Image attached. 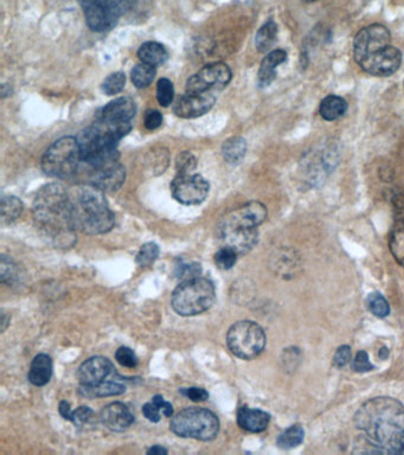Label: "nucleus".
<instances>
[{
    "mask_svg": "<svg viewBox=\"0 0 404 455\" xmlns=\"http://www.w3.org/2000/svg\"><path fill=\"white\" fill-rule=\"evenodd\" d=\"M357 428L379 453L404 451V404L393 397L367 401L355 415Z\"/></svg>",
    "mask_w": 404,
    "mask_h": 455,
    "instance_id": "nucleus-1",
    "label": "nucleus"
},
{
    "mask_svg": "<svg viewBox=\"0 0 404 455\" xmlns=\"http://www.w3.org/2000/svg\"><path fill=\"white\" fill-rule=\"evenodd\" d=\"M32 215L38 230L52 245L71 248L76 243L68 190L59 183L43 186L34 200Z\"/></svg>",
    "mask_w": 404,
    "mask_h": 455,
    "instance_id": "nucleus-2",
    "label": "nucleus"
},
{
    "mask_svg": "<svg viewBox=\"0 0 404 455\" xmlns=\"http://www.w3.org/2000/svg\"><path fill=\"white\" fill-rule=\"evenodd\" d=\"M68 195L75 229L87 235H100L113 229L114 212L111 210L102 190L85 184L71 188L68 190Z\"/></svg>",
    "mask_w": 404,
    "mask_h": 455,
    "instance_id": "nucleus-3",
    "label": "nucleus"
},
{
    "mask_svg": "<svg viewBox=\"0 0 404 455\" xmlns=\"http://www.w3.org/2000/svg\"><path fill=\"white\" fill-rule=\"evenodd\" d=\"M78 392L87 399L119 396L126 392L128 380L115 369L114 364L102 356L88 358L78 370Z\"/></svg>",
    "mask_w": 404,
    "mask_h": 455,
    "instance_id": "nucleus-4",
    "label": "nucleus"
},
{
    "mask_svg": "<svg viewBox=\"0 0 404 455\" xmlns=\"http://www.w3.org/2000/svg\"><path fill=\"white\" fill-rule=\"evenodd\" d=\"M216 289L212 280L202 277L180 282L173 291L171 305L182 317H193L208 311L215 303Z\"/></svg>",
    "mask_w": 404,
    "mask_h": 455,
    "instance_id": "nucleus-5",
    "label": "nucleus"
},
{
    "mask_svg": "<svg viewBox=\"0 0 404 455\" xmlns=\"http://www.w3.org/2000/svg\"><path fill=\"white\" fill-rule=\"evenodd\" d=\"M170 428L180 437L212 441L219 435V420L209 409L190 407L172 418Z\"/></svg>",
    "mask_w": 404,
    "mask_h": 455,
    "instance_id": "nucleus-6",
    "label": "nucleus"
},
{
    "mask_svg": "<svg viewBox=\"0 0 404 455\" xmlns=\"http://www.w3.org/2000/svg\"><path fill=\"white\" fill-rule=\"evenodd\" d=\"M82 162L78 138L64 137L55 141L42 158V169L49 177L66 179L76 174Z\"/></svg>",
    "mask_w": 404,
    "mask_h": 455,
    "instance_id": "nucleus-7",
    "label": "nucleus"
},
{
    "mask_svg": "<svg viewBox=\"0 0 404 455\" xmlns=\"http://www.w3.org/2000/svg\"><path fill=\"white\" fill-rule=\"evenodd\" d=\"M267 343L264 329L250 320L235 322L226 333V346L238 358L250 360L261 355Z\"/></svg>",
    "mask_w": 404,
    "mask_h": 455,
    "instance_id": "nucleus-8",
    "label": "nucleus"
},
{
    "mask_svg": "<svg viewBox=\"0 0 404 455\" xmlns=\"http://www.w3.org/2000/svg\"><path fill=\"white\" fill-rule=\"evenodd\" d=\"M80 4L90 29L104 32L113 29L120 17L137 4V0H80Z\"/></svg>",
    "mask_w": 404,
    "mask_h": 455,
    "instance_id": "nucleus-9",
    "label": "nucleus"
},
{
    "mask_svg": "<svg viewBox=\"0 0 404 455\" xmlns=\"http://www.w3.org/2000/svg\"><path fill=\"white\" fill-rule=\"evenodd\" d=\"M233 78L230 68L224 63H212L202 68L186 82L188 93H215L226 88Z\"/></svg>",
    "mask_w": 404,
    "mask_h": 455,
    "instance_id": "nucleus-10",
    "label": "nucleus"
},
{
    "mask_svg": "<svg viewBox=\"0 0 404 455\" xmlns=\"http://www.w3.org/2000/svg\"><path fill=\"white\" fill-rule=\"evenodd\" d=\"M210 184L204 177L197 174H178L171 183V193L179 203L198 205L209 195Z\"/></svg>",
    "mask_w": 404,
    "mask_h": 455,
    "instance_id": "nucleus-11",
    "label": "nucleus"
},
{
    "mask_svg": "<svg viewBox=\"0 0 404 455\" xmlns=\"http://www.w3.org/2000/svg\"><path fill=\"white\" fill-rule=\"evenodd\" d=\"M391 35L386 26L372 24L360 30L353 41V57L357 64L372 55L374 52L390 45Z\"/></svg>",
    "mask_w": 404,
    "mask_h": 455,
    "instance_id": "nucleus-12",
    "label": "nucleus"
},
{
    "mask_svg": "<svg viewBox=\"0 0 404 455\" xmlns=\"http://www.w3.org/2000/svg\"><path fill=\"white\" fill-rule=\"evenodd\" d=\"M266 219H267V207L259 202L252 200L223 216L217 228L255 229L261 226Z\"/></svg>",
    "mask_w": 404,
    "mask_h": 455,
    "instance_id": "nucleus-13",
    "label": "nucleus"
},
{
    "mask_svg": "<svg viewBox=\"0 0 404 455\" xmlns=\"http://www.w3.org/2000/svg\"><path fill=\"white\" fill-rule=\"evenodd\" d=\"M402 52L400 49L390 44L379 51L374 52L360 62V66L367 74L377 78H388L395 74L402 64Z\"/></svg>",
    "mask_w": 404,
    "mask_h": 455,
    "instance_id": "nucleus-14",
    "label": "nucleus"
},
{
    "mask_svg": "<svg viewBox=\"0 0 404 455\" xmlns=\"http://www.w3.org/2000/svg\"><path fill=\"white\" fill-rule=\"evenodd\" d=\"M126 179V170L119 160L104 164L100 166L92 167L90 184L97 186L104 193H115L123 186Z\"/></svg>",
    "mask_w": 404,
    "mask_h": 455,
    "instance_id": "nucleus-15",
    "label": "nucleus"
},
{
    "mask_svg": "<svg viewBox=\"0 0 404 455\" xmlns=\"http://www.w3.org/2000/svg\"><path fill=\"white\" fill-rule=\"evenodd\" d=\"M217 236L223 247L231 248L238 256L245 255L255 247L259 241V231L245 228H217Z\"/></svg>",
    "mask_w": 404,
    "mask_h": 455,
    "instance_id": "nucleus-16",
    "label": "nucleus"
},
{
    "mask_svg": "<svg viewBox=\"0 0 404 455\" xmlns=\"http://www.w3.org/2000/svg\"><path fill=\"white\" fill-rule=\"evenodd\" d=\"M216 102L215 93H188L176 102V115L179 118L195 119L207 114Z\"/></svg>",
    "mask_w": 404,
    "mask_h": 455,
    "instance_id": "nucleus-17",
    "label": "nucleus"
},
{
    "mask_svg": "<svg viewBox=\"0 0 404 455\" xmlns=\"http://www.w3.org/2000/svg\"><path fill=\"white\" fill-rule=\"evenodd\" d=\"M100 420L104 427L116 433H123L134 423V415L123 402H113L101 411Z\"/></svg>",
    "mask_w": 404,
    "mask_h": 455,
    "instance_id": "nucleus-18",
    "label": "nucleus"
},
{
    "mask_svg": "<svg viewBox=\"0 0 404 455\" xmlns=\"http://www.w3.org/2000/svg\"><path fill=\"white\" fill-rule=\"evenodd\" d=\"M137 113V104L128 97H118L102 108L99 119L116 123H130Z\"/></svg>",
    "mask_w": 404,
    "mask_h": 455,
    "instance_id": "nucleus-19",
    "label": "nucleus"
},
{
    "mask_svg": "<svg viewBox=\"0 0 404 455\" xmlns=\"http://www.w3.org/2000/svg\"><path fill=\"white\" fill-rule=\"evenodd\" d=\"M271 415L261 409L241 407L238 411V425L249 433H261L267 430Z\"/></svg>",
    "mask_w": 404,
    "mask_h": 455,
    "instance_id": "nucleus-20",
    "label": "nucleus"
},
{
    "mask_svg": "<svg viewBox=\"0 0 404 455\" xmlns=\"http://www.w3.org/2000/svg\"><path fill=\"white\" fill-rule=\"evenodd\" d=\"M287 59V52L282 49H276L273 51L269 52L261 62L259 71V85L261 88H266L268 85H271L276 78V69L278 66L285 63Z\"/></svg>",
    "mask_w": 404,
    "mask_h": 455,
    "instance_id": "nucleus-21",
    "label": "nucleus"
},
{
    "mask_svg": "<svg viewBox=\"0 0 404 455\" xmlns=\"http://www.w3.org/2000/svg\"><path fill=\"white\" fill-rule=\"evenodd\" d=\"M52 376V359L50 356L39 353L31 362L29 381L36 387L48 384Z\"/></svg>",
    "mask_w": 404,
    "mask_h": 455,
    "instance_id": "nucleus-22",
    "label": "nucleus"
},
{
    "mask_svg": "<svg viewBox=\"0 0 404 455\" xmlns=\"http://www.w3.org/2000/svg\"><path fill=\"white\" fill-rule=\"evenodd\" d=\"M348 111V102L344 97L339 95H327L324 97L319 106V114L326 121H336L341 116H344Z\"/></svg>",
    "mask_w": 404,
    "mask_h": 455,
    "instance_id": "nucleus-23",
    "label": "nucleus"
},
{
    "mask_svg": "<svg viewBox=\"0 0 404 455\" xmlns=\"http://www.w3.org/2000/svg\"><path fill=\"white\" fill-rule=\"evenodd\" d=\"M137 57L142 63L158 67L166 62L169 54L166 49L164 48V45L157 42H146L137 50Z\"/></svg>",
    "mask_w": 404,
    "mask_h": 455,
    "instance_id": "nucleus-24",
    "label": "nucleus"
},
{
    "mask_svg": "<svg viewBox=\"0 0 404 455\" xmlns=\"http://www.w3.org/2000/svg\"><path fill=\"white\" fill-rule=\"evenodd\" d=\"M142 414L149 422L157 423L161 420V418H172L173 407L170 402L164 400L163 396L156 395L142 407Z\"/></svg>",
    "mask_w": 404,
    "mask_h": 455,
    "instance_id": "nucleus-25",
    "label": "nucleus"
},
{
    "mask_svg": "<svg viewBox=\"0 0 404 455\" xmlns=\"http://www.w3.org/2000/svg\"><path fill=\"white\" fill-rule=\"evenodd\" d=\"M247 141L241 137H233L223 144L224 159L230 164H238L247 154Z\"/></svg>",
    "mask_w": 404,
    "mask_h": 455,
    "instance_id": "nucleus-26",
    "label": "nucleus"
},
{
    "mask_svg": "<svg viewBox=\"0 0 404 455\" xmlns=\"http://www.w3.org/2000/svg\"><path fill=\"white\" fill-rule=\"evenodd\" d=\"M278 37V25L273 19H269L259 28L255 37V45L257 51L267 52L275 44Z\"/></svg>",
    "mask_w": 404,
    "mask_h": 455,
    "instance_id": "nucleus-27",
    "label": "nucleus"
},
{
    "mask_svg": "<svg viewBox=\"0 0 404 455\" xmlns=\"http://www.w3.org/2000/svg\"><path fill=\"white\" fill-rule=\"evenodd\" d=\"M390 250L397 262L404 268V214L400 219H397L390 235Z\"/></svg>",
    "mask_w": 404,
    "mask_h": 455,
    "instance_id": "nucleus-28",
    "label": "nucleus"
},
{
    "mask_svg": "<svg viewBox=\"0 0 404 455\" xmlns=\"http://www.w3.org/2000/svg\"><path fill=\"white\" fill-rule=\"evenodd\" d=\"M305 439V430L300 425H294L283 430L278 437L276 444L282 449H292L302 444Z\"/></svg>",
    "mask_w": 404,
    "mask_h": 455,
    "instance_id": "nucleus-29",
    "label": "nucleus"
},
{
    "mask_svg": "<svg viewBox=\"0 0 404 455\" xmlns=\"http://www.w3.org/2000/svg\"><path fill=\"white\" fill-rule=\"evenodd\" d=\"M23 212L22 200L15 196H5L1 200V222L11 224L20 217Z\"/></svg>",
    "mask_w": 404,
    "mask_h": 455,
    "instance_id": "nucleus-30",
    "label": "nucleus"
},
{
    "mask_svg": "<svg viewBox=\"0 0 404 455\" xmlns=\"http://www.w3.org/2000/svg\"><path fill=\"white\" fill-rule=\"evenodd\" d=\"M0 281L8 286L18 285L20 282V269L10 256L1 255Z\"/></svg>",
    "mask_w": 404,
    "mask_h": 455,
    "instance_id": "nucleus-31",
    "label": "nucleus"
},
{
    "mask_svg": "<svg viewBox=\"0 0 404 455\" xmlns=\"http://www.w3.org/2000/svg\"><path fill=\"white\" fill-rule=\"evenodd\" d=\"M154 76H156V67L142 63V62L135 66L130 73V78H132L133 85L139 89L149 87L154 80Z\"/></svg>",
    "mask_w": 404,
    "mask_h": 455,
    "instance_id": "nucleus-32",
    "label": "nucleus"
},
{
    "mask_svg": "<svg viewBox=\"0 0 404 455\" xmlns=\"http://www.w3.org/2000/svg\"><path fill=\"white\" fill-rule=\"evenodd\" d=\"M367 310L377 318H386L390 315V305L381 293H370L365 300Z\"/></svg>",
    "mask_w": 404,
    "mask_h": 455,
    "instance_id": "nucleus-33",
    "label": "nucleus"
},
{
    "mask_svg": "<svg viewBox=\"0 0 404 455\" xmlns=\"http://www.w3.org/2000/svg\"><path fill=\"white\" fill-rule=\"evenodd\" d=\"M175 99L173 83L169 78H160L157 85V100L160 106L169 107Z\"/></svg>",
    "mask_w": 404,
    "mask_h": 455,
    "instance_id": "nucleus-34",
    "label": "nucleus"
},
{
    "mask_svg": "<svg viewBox=\"0 0 404 455\" xmlns=\"http://www.w3.org/2000/svg\"><path fill=\"white\" fill-rule=\"evenodd\" d=\"M159 253L160 249L158 245L153 243V242H149V243L141 245V248L137 252L135 261L140 267L151 266L158 259Z\"/></svg>",
    "mask_w": 404,
    "mask_h": 455,
    "instance_id": "nucleus-35",
    "label": "nucleus"
},
{
    "mask_svg": "<svg viewBox=\"0 0 404 455\" xmlns=\"http://www.w3.org/2000/svg\"><path fill=\"white\" fill-rule=\"evenodd\" d=\"M126 85V76L123 73H114L108 76L102 83V90L107 95L119 94Z\"/></svg>",
    "mask_w": 404,
    "mask_h": 455,
    "instance_id": "nucleus-36",
    "label": "nucleus"
},
{
    "mask_svg": "<svg viewBox=\"0 0 404 455\" xmlns=\"http://www.w3.org/2000/svg\"><path fill=\"white\" fill-rule=\"evenodd\" d=\"M238 259V253L228 247H222L215 254V263L221 269L228 270L233 268Z\"/></svg>",
    "mask_w": 404,
    "mask_h": 455,
    "instance_id": "nucleus-37",
    "label": "nucleus"
},
{
    "mask_svg": "<svg viewBox=\"0 0 404 455\" xmlns=\"http://www.w3.org/2000/svg\"><path fill=\"white\" fill-rule=\"evenodd\" d=\"M200 273H202V267H200V263H186L180 261L176 266L175 274L180 281H185V280L200 277Z\"/></svg>",
    "mask_w": 404,
    "mask_h": 455,
    "instance_id": "nucleus-38",
    "label": "nucleus"
},
{
    "mask_svg": "<svg viewBox=\"0 0 404 455\" xmlns=\"http://www.w3.org/2000/svg\"><path fill=\"white\" fill-rule=\"evenodd\" d=\"M94 416H95V414H94L92 408L87 407V406H81L78 409L71 411V414L68 421L73 422L75 426L81 428V427H85V425H88L93 420Z\"/></svg>",
    "mask_w": 404,
    "mask_h": 455,
    "instance_id": "nucleus-39",
    "label": "nucleus"
},
{
    "mask_svg": "<svg viewBox=\"0 0 404 455\" xmlns=\"http://www.w3.org/2000/svg\"><path fill=\"white\" fill-rule=\"evenodd\" d=\"M115 359L118 360L121 367L128 368V369L137 368V363H139L135 352L127 346H121L118 348V351L115 352Z\"/></svg>",
    "mask_w": 404,
    "mask_h": 455,
    "instance_id": "nucleus-40",
    "label": "nucleus"
},
{
    "mask_svg": "<svg viewBox=\"0 0 404 455\" xmlns=\"http://www.w3.org/2000/svg\"><path fill=\"white\" fill-rule=\"evenodd\" d=\"M196 158L192 153L182 152L176 159V169L178 174H192L196 169Z\"/></svg>",
    "mask_w": 404,
    "mask_h": 455,
    "instance_id": "nucleus-41",
    "label": "nucleus"
},
{
    "mask_svg": "<svg viewBox=\"0 0 404 455\" xmlns=\"http://www.w3.org/2000/svg\"><path fill=\"white\" fill-rule=\"evenodd\" d=\"M351 368H353V371L363 374V372L374 370V367L371 364L367 352L360 350V351L357 352L356 357L351 360Z\"/></svg>",
    "mask_w": 404,
    "mask_h": 455,
    "instance_id": "nucleus-42",
    "label": "nucleus"
},
{
    "mask_svg": "<svg viewBox=\"0 0 404 455\" xmlns=\"http://www.w3.org/2000/svg\"><path fill=\"white\" fill-rule=\"evenodd\" d=\"M353 359V351L349 345H341L337 348V351L334 353L333 364L334 367L343 369L346 367Z\"/></svg>",
    "mask_w": 404,
    "mask_h": 455,
    "instance_id": "nucleus-43",
    "label": "nucleus"
},
{
    "mask_svg": "<svg viewBox=\"0 0 404 455\" xmlns=\"http://www.w3.org/2000/svg\"><path fill=\"white\" fill-rule=\"evenodd\" d=\"M298 263L294 259V256L288 255V254H285V255H280L278 257H276V262H275V266L278 268L280 272H281L283 277L286 275L293 274L294 267L297 266Z\"/></svg>",
    "mask_w": 404,
    "mask_h": 455,
    "instance_id": "nucleus-44",
    "label": "nucleus"
},
{
    "mask_svg": "<svg viewBox=\"0 0 404 455\" xmlns=\"http://www.w3.org/2000/svg\"><path fill=\"white\" fill-rule=\"evenodd\" d=\"M183 396L193 401V402H204L209 399V392L204 388H197V387H190V388H182L179 390Z\"/></svg>",
    "mask_w": 404,
    "mask_h": 455,
    "instance_id": "nucleus-45",
    "label": "nucleus"
},
{
    "mask_svg": "<svg viewBox=\"0 0 404 455\" xmlns=\"http://www.w3.org/2000/svg\"><path fill=\"white\" fill-rule=\"evenodd\" d=\"M144 123L147 130L154 131L159 128L163 123V115L160 114L159 111H154V109H149L146 111L145 119Z\"/></svg>",
    "mask_w": 404,
    "mask_h": 455,
    "instance_id": "nucleus-46",
    "label": "nucleus"
},
{
    "mask_svg": "<svg viewBox=\"0 0 404 455\" xmlns=\"http://www.w3.org/2000/svg\"><path fill=\"white\" fill-rule=\"evenodd\" d=\"M59 411H60L61 416L64 418V420H69V416L71 414V404L67 401H62L60 406H59Z\"/></svg>",
    "mask_w": 404,
    "mask_h": 455,
    "instance_id": "nucleus-47",
    "label": "nucleus"
},
{
    "mask_svg": "<svg viewBox=\"0 0 404 455\" xmlns=\"http://www.w3.org/2000/svg\"><path fill=\"white\" fill-rule=\"evenodd\" d=\"M169 451H167L166 448L161 447V446H158V444H156V446H152V447L149 448L147 449V454H167Z\"/></svg>",
    "mask_w": 404,
    "mask_h": 455,
    "instance_id": "nucleus-48",
    "label": "nucleus"
},
{
    "mask_svg": "<svg viewBox=\"0 0 404 455\" xmlns=\"http://www.w3.org/2000/svg\"><path fill=\"white\" fill-rule=\"evenodd\" d=\"M8 324H10V317H8L6 313L3 312V313H1V332H4L6 327H8Z\"/></svg>",
    "mask_w": 404,
    "mask_h": 455,
    "instance_id": "nucleus-49",
    "label": "nucleus"
},
{
    "mask_svg": "<svg viewBox=\"0 0 404 455\" xmlns=\"http://www.w3.org/2000/svg\"><path fill=\"white\" fill-rule=\"evenodd\" d=\"M389 355V348H386V346H383V348L379 350V358L382 359V360H386V359H388Z\"/></svg>",
    "mask_w": 404,
    "mask_h": 455,
    "instance_id": "nucleus-50",
    "label": "nucleus"
},
{
    "mask_svg": "<svg viewBox=\"0 0 404 455\" xmlns=\"http://www.w3.org/2000/svg\"><path fill=\"white\" fill-rule=\"evenodd\" d=\"M305 3H313V1H317V0H302Z\"/></svg>",
    "mask_w": 404,
    "mask_h": 455,
    "instance_id": "nucleus-51",
    "label": "nucleus"
}]
</instances>
